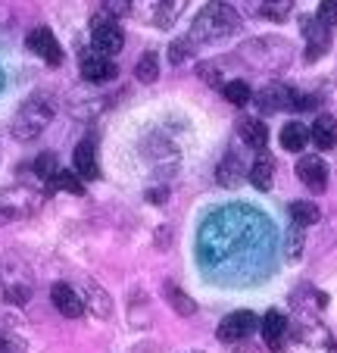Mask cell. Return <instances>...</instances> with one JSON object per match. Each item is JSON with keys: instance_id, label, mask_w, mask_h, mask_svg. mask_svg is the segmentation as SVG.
<instances>
[{"instance_id": "1", "label": "cell", "mask_w": 337, "mask_h": 353, "mask_svg": "<svg viewBox=\"0 0 337 353\" xmlns=\"http://www.w3.org/2000/svg\"><path fill=\"white\" fill-rule=\"evenodd\" d=\"M238 28H241L238 10L228 7V3L212 0V3H206V7L197 13L187 38H191L194 44H212V41H222V38H228V34H234Z\"/></svg>"}, {"instance_id": "2", "label": "cell", "mask_w": 337, "mask_h": 353, "mask_svg": "<svg viewBox=\"0 0 337 353\" xmlns=\"http://www.w3.org/2000/svg\"><path fill=\"white\" fill-rule=\"evenodd\" d=\"M53 119V100L47 94H34L19 107V113L13 116V134L19 141H34Z\"/></svg>"}, {"instance_id": "3", "label": "cell", "mask_w": 337, "mask_h": 353, "mask_svg": "<svg viewBox=\"0 0 337 353\" xmlns=\"http://www.w3.org/2000/svg\"><path fill=\"white\" fill-rule=\"evenodd\" d=\"M41 207V194L32 191L25 185L16 188H3L0 191V225H10V222H25L38 213Z\"/></svg>"}, {"instance_id": "4", "label": "cell", "mask_w": 337, "mask_h": 353, "mask_svg": "<svg viewBox=\"0 0 337 353\" xmlns=\"http://www.w3.org/2000/svg\"><path fill=\"white\" fill-rule=\"evenodd\" d=\"M0 288H3V297L16 307H25L32 300V291H34V279H32V269L25 266L22 260L16 256H7L3 266H0Z\"/></svg>"}, {"instance_id": "5", "label": "cell", "mask_w": 337, "mask_h": 353, "mask_svg": "<svg viewBox=\"0 0 337 353\" xmlns=\"http://www.w3.org/2000/svg\"><path fill=\"white\" fill-rule=\"evenodd\" d=\"M91 44L97 54L103 57H112L119 54L122 47H125V34H122L119 22L110 19V16H100V19L91 22Z\"/></svg>"}, {"instance_id": "6", "label": "cell", "mask_w": 337, "mask_h": 353, "mask_svg": "<svg viewBox=\"0 0 337 353\" xmlns=\"http://www.w3.org/2000/svg\"><path fill=\"white\" fill-rule=\"evenodd\" d=\"M256 328H259L256 313H250V310H238V313L225 316V319L218 322L216 338L225 341V344H238V341H247V338H250Z\"/></svg>"}, {"instance_id": "7", "label": "cell", "mask_w": 337, "mask_h": 353, "mask_svg": "<svg viewBox=\"0 0 337 353\" xmlns=\"http://www.w3.org/2000/svg\"><path fill=\"white\" fill-rule=\"evenodd\" d=\"M256 107L263 113H278V110H300V94L294 88L281 85V81H269L263 91L256 94Z\"/></svg>"}, {"instance_id": "8", "label": "cell", "mask_w": 337, "mask_h": 353, "mask_svg": "<svg viewBox=\"0 0 337 353\" xmlns=\"http://www.w3.org/2000/svg\"><path fill=\"white\" fill-rule=\"evenodd\" d=\"M291 341V353H337L331 334L322 325H309V328H297V332H287Z\"/></svg>"}, {"instance_id": "9", "label": "cell", "mask_w": 337, "mask_h": 353, "mask_svg": "<svg viewBox=\"0 0 337 353\" xmlns=\"http://www.w3.org/2000/svg\"><path fill=\"white\" fill-rule=\"evenodd\" d=\"M28 50L38 54L47 66H60L63 63V47L50 28H32V32H28Z\"/></svg>"}, {"instance_id": "10", "label": "cell", "mask_w": 337, "mask_h": 353, "mask_svg": "<svg viewBox=\"0 0 337 353\" xmlns=\"http://www.w3.org/2000/svg\"><path fill=\"white\" fill-rule=\"evenodd\" d=\"M50 300L53 307L60 310L63 316H69V319H79L81 313H85V303H81V294L75 291L69 281H57V285L50 288Z\"/></svg>"}, {"instance_id": "11", "label": "cell", "mask_w": 337, "mask_h": 353, "mask_svg": "<svg viewBox=\"0 0 337 353\" xmlns=\"http://www.w3.org/2000/svg\"><path fill=\"white\" fill-rule=\"evenodd\" d=\"M112 75H116V63H112L110 57L94 54V50H85V54H81V79L85 81L100 85V81H110Z\"/></svg>"}, {"instance_id": "12", "label": "cell", "mask_w": 337, "mask_h": 353, "mask_svg": "<svg viewBox=\"0 0 337 353\" xmlns=\"http://www.w3.org/2000/svg\"><path fill=\"white\" fill-rule=\"evenodd\" d=\"M297 175L309 191H325L328 188V163L322 157H303L297 166Z\"/></svg>"}, {"instance_id": "13", "label": "cell", "mask_w": 337, "mask_h": 353, "mask_svg": "<svg viewBox=\"0 0 337 353\" xmlns=\"http://www.w3.org/2000/svg\"><path fill=\"white\" fill-rule=\"evenodd\" d=\"M79 291H81V303H85V310H91V313L100 316V319L112 316V300H110V294L97 285V281H88L85 279L79 285Z\"/></svg>"}, {"instance_id": "14", "label": "cell", "mask_w": 337, "mask_h": 353, "mask_svg": "<svg viewBox=\"0 0 337 353\" xmlns=\"http://www.w3.org/2000/svg\"><path fill=\"white\" fill-rule=\"evenodd\" d=\"M303 28H306V63H316L318 57H325L328 54V47H331V32H328V26H322V22H312V19H306L303 22Z\"/></svg>"}, {"instance_id": "15", "label": "cell", "mask_w": 337, "mask_h": 353, "mask_svg": "<svg viewBox=\"0 0 337 353\" xmlns=\"http://www.w3.org/2000/svg\"><path fill=\"white\" fill-rule=\"evenodd\" d=\"M263 325V341L269 350H281L287 341V332H291V325H287V319L278 310H272V313H265V319L259 322Z\"/></svg>"}, {"instance_id": "16", "label": "cell", "mask_w": 337, "mask_h": 353, "mask_svg": "<svg viewBox=\"0 0 337 353\" xmlns=\"http://www.w3.org/2000/svg\"><path fill=\"white\" fill-rule=\"evenodd\" d=\"M75 175L81 181H94L100 175V166H97V154H94V141H81L75 147Z\"/></svg>"}, {"instance_id": "17", "label": "cell", "mask_w": 337, "mask_h": 353, "mask_svg": "<svg viewBox=\"0 0 337 353\" xmlns=\"http://www.w3.org/2000/svg\"><path fill=\"white\" fill-rule=\"evenodd\" d=\"M309 141L318 150L337 147V119L334 116H316V122H312V128H309Z\"/></svg>"}, {"instance_id": "18", "label": "cell", "mask_w": 337, "mask_h": 353, "mask_svg": "<svg viewBox=\"0 0 337 353\" xmlns=\"http://www.w3.org/2000/svg\"><path fill=\"white\" fill-rule=\"evenodd\" d=\"M216 179H218V185H225V188H234L241 179H244V163H241V157L238 154H228L222 157V163H218V169H216Z\"/></svg>"}, {"instance_id": "19", "label": "cell", "mask_w": 337, "mask_h": 353, "mask_svg": "<svg viewBox=\"0 0 337 353\" xmlns=\"http://www.w3.org/2000/svg\"><path fill=\"white\" fill-rule=\"evenodd\" d=\"M163 294H165V300H169V307H172L178 316H194V313H197V300L187 297V294L181 291L175 281H169V285L163 288Z\"/></svg>"}, {"instance_id": "20", "label": "cell", "mask_w": 337, "mask_h": 353, "mask_svg": "<svg viewBox=\"0 0 337 353\" xmlns=\"http://www.w3.org/2000/svg\"><path fill=\"white\" fill-rule=\"evenodd\" d=\"M241 138H244V144H250L253 150H265V144H269V128L259 119H244L241 122Z\"/></svg>"}, {"instance_id": "21", "label": "cell", "mask_w": 337, "mask_h": 353, "mask_svg": "<svg viewBox=\"0 0 337 353\" xmlns=\"http://www.w3.org/2000/svg\"><path fill=\"white\" fill-rule=\"evenodd\" d=\"M306 141H309V128L300 125V122H287L281 128V147L285 150H303Z\"/></svg>"}, {"instance_id": "22", "label": "cell", "mask_w": 337, "mask_h": 353, "mask_svg": "<svg viewBox=\"0 0 337 353\" xmlns=\"http://www.w3.org/2000/svg\"><path fill=\"white\" fill-rule=\"evenodd\" d=\"M294 10V0H263V7H259V16L269 22H285Z\"/></svg>"}, {"instance_id": "23", "label": "cell", "mask_w": 337, "mask_h": 353, "mask_svg": "<svg viewBox=\"0 0 337 353\" xmlns=\"http://www.w3.org/2000/svg\"><path fill=\"white\" fill-rule=\"evenodd\" d=\"M287 213H291V219L297 222V225H312V222H318V207L309 203V200H294L291 207H287Z\"/></svg>"}, {"instance_id": "24", "label": "cell", "mask_w": 337, "mask_h": 353, "mask_svg": "<svg viewBox=\"0 0 337 353\" xmlns=\"http://www.w3.org/2000/svg\"><path fill=\"white\" fill-rule=\"evenodd\" d=\"M134 79L144 81V85H153V81L159 79V60L156 54H144L138 60V66H134Z\"/></svg>"}, {"instance_id": "25", "label": "cell", "mask_w": 337, "mask_h": 353, "mask_svg": "<svg viewBox=\"0 0 337 353\" xmlns=\"http://www.w3.org/2000/svg\"><path fill=\"white\" fill-rule=\"evenodd\" d=\"M272 179H275V166H272V160H259L256 166L250 169V181L259 188V191H269Z\"/></svg>"}, {"instance_id": "26", "label": "cell", "mask_w": 337, "mask_h": 353, "mask_svg": "<svg viewBox=\"0 0 337 353\" xmlns=\"http://www.w3.org/2000/svg\"><path fill=\"white\" fill-rule=\"evenodd\" d=\"M222 94H225V100H228V103H234V107H247V100L253 97L247 81H228V85L222 88Z\"/></svg>"}, {"instance_id": "27", "label": "cell", "mask_w": 337, "mask_h": 353, "mask_svg": "<svg viewBox=\"0 0 337 353\" xmlns=\"http://www.w3.org/2000/svg\"><path fill=\"white\" fill-rule=\"evenodd\" d=\"M50 188H57V191H69V194H85V185H81V179L75 172H57L50 179Z\"/></svg>"}, {"instance_id": "28", "label": "cell", "mask_w": 337, "mask_h": 353, "mask_svg": "<svg viewBox=\"0 0 337 353\" xmlns=\"http://www.w3.org/2000/svg\"><path fill=\"white\" fill-rule=\"evenodd\" d=\"M57 172H60V169H57V154H53V150H47V154H41L38 160H34V175H38V179L50 181Z\"/></svg>"}, {"instance_id": "29", "label": "cell", "mask_w": 337, "mask_h": 353, "mask_svg": "<svg viewBox=\"0 0 337 353\" xmlns=\"http://www.w3.org/2000/svg\"><path fill=\"white\" fill-rule=\"evenodd\" d=\"M194 50H197V44H194L191 38H178L169 44V60L172 63H185L187 57H194Z\"/></svg>"}, {"instance_id": "30", "label": "cell", "mask_w": 337, "mask_h": 353, "mask_svg": "<svg viewBox=\"0 0 337 353\" xmlns=\"http://www.w3.org/2000/svg\"><path fill=\"white\" fill-rule=\"evenodd\" d=\"M197 75H200V81H206L210 88H218V81H222V69H218L216 63H200Z\"/></svg>"}, {"instance_id": "31", "label": "cell", "mask_w": 337, "mask_h": 353, "mask_svg": "<svg viewBox=\"0 0 337 353\" xmlns=\"http://www.w3.org/2000/svg\"><path fill=\"white\" fill-rule=\"evenodd\" d=\"M318 22L322 26H337V0H322L318 3Z\"/></svg>"}, {"instance_id": "32", "label": "cell", "mask_w": 337, "mask_h": 353, "mask_svg": "<svg viewBox=\"0 0 337 353\" xmlns=\"http://www.w3.org/2000/svg\"><path fill=\"white\" fill-rule=\"evenodd\" d=\"M0 353H10V341L0 334Z\"/></svg>"}, {"instance_id": "33", "label": "cell", "mask_w": 337, "mask_h": 353, "mask_svg": "<svg viewBox=\"0 0 337 353\" xmlns=\"http://www.w3.org/2000/svg\"><path fill=\"white\" fill-rule=\"evenodd\" d=\"M0 91H3V72H0Z\"/></svg>"}]
</instances>
